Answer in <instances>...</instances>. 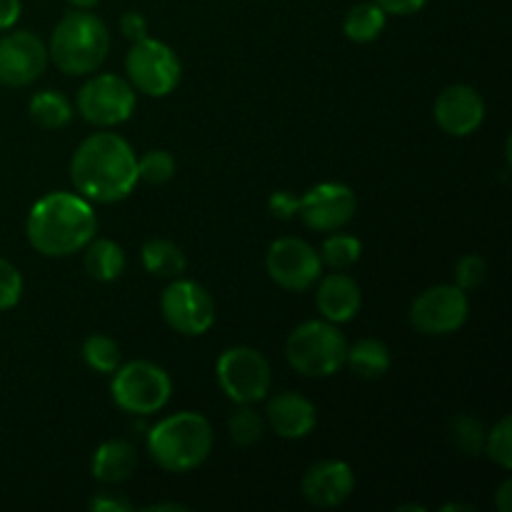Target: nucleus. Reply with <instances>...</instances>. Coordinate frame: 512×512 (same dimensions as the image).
Listing matches in <instances>:
<instances>
[{
  "label": "nucleus",
  "mask_w": 512,
  "mask_h": 512,
  "mask_svg": "<svg viewBox=\"0 0 512 512\" xmlns=\"http://www.w3.org/2000/svg\"><path fill=\"white\" fill-rule=\"evenodd\" d=\"M70 178L90 203H118L140 183L138 155L118 133H93L73 153Z\"/></svg>",
  "instance_id": "f257e3e1"
},
{
  "label": "nucleus",
  "mask_w": 512,
  "mask_h": 512,
  "mask_svg": "<svg viewBox=\"0 0 512 512\" xmlns=\"http://www.w3.org/2000/svg\"><path fill=\"white\" fill-rule=\"evenodd\" d=\"M98 233V218L83 195L55 193L43 195L38 203L30 208L25 235L28 243L45 258H68L80 253Z\"/></svg>",
  "instance_id": "f03ea898"
},
{
  "label": "nucleus",
  "mask_w": 512,
  "mask_h": 512,
  "mask_svg": "<svg viewBox=\"0 0 512 512\" xmlns=\"http://www.w3.org/2000/svg\"><path fill=\"white\" fill-rule=\"evenodd\" d=\"M213 428L200 413H175L148 430V450L168 473H190L213 453Z\"/></svg>",
  "instance_id": "7ed1b4c3"
},
{
  "label": "nucleus",
  "mask_w": 512,
  "mask_h": 512,
  "mask_svg": "<svg viewBox=\"0 0 512 512\" xmlns=\"http://www.w3.org/2000/svg\"><path fill=\"white\" fill-rule=\"evenodd\" d=\"M110 33L98 15L88 10H70L60 18L50 35L48 58L65 75H90L105 63Z\"/></svg>",
  "instance_id": "20e7f679"
},
{
  "label": "nucleus",
  "mask_w": 512,
  "mask_h": 512,
  "mask_svg": "<svg viewBox=\"0 0 512 512\" xmlns=\"http://www.w3.org/2000/svg\"><path fill=\"white\" fill-rule=\"evenodd\" d=\"M348 338L328 320L300 323L285 343V358L305 378H330L345 368Z\"/></svg>",
  "instance_id": "39448f33"
},
{
  "label": "nucleus",
  "mask_w": 512,
  "mask_h": 512,
  "mask_svg": "<svg viewBox=\"0 0 512 512\" xmlns=\"http://www.w3.org/2000/svg\"><path fill=\"white\" fill-rule=\"evenodd\" d=\"M115 405L120 410L138 418L160 413L173 395L170 375L160 365L150 360H133V363L118 365L110 383Z\"/></svg>",
  "instance_id": "423d86ee"
},
{
  "label": "nucleus",
  "mask_w": 512,
  "mask_h": 512,
  "mask_svg": "<svg viewBox=\"0 0 512 512\" xmlns=\"http://www.w3.org/2000/svg\"><path fill=\"white\" fill-rule=\"evenodd\" d=\"M125 73L128 83L138 93L150 95V98H165L178 88L183 78V65H180L178 53L168 43L155 38H143L130 45L125 55Z\"/></svg>",
  "instance_id": "0eeeda50"
},
{
  "label": "nucleus",
  "mask_w": 512,
  "mask_h": 512,
  "mask_svg": "<svg viewBox=\"0 0 512 512\" xmlns=\"http://www.w3.org/2000/svg\"><path fill=\"white\" fill-rule=\"evenodd\" d=\"M220 390L238 405H253L268 398L273 370L260 350L248 345L228 348L215 365Z\"/></svg>",
  "instance_id": "6e6552de"
},
{
  "label": "nucleus",
  "mask_w": 512,
  "mask_h": 512,
  "mask_svg": "<svg viewBox=\"0 0 512 512\" xmlns=\"http://www.w3.org/2000/svg\"><path fill=\"white\" fill-rule=\"evenodd\" d=\"M135 103H138V98H135V88L128 83V78L100 73L93 75L78 90L75 108L90 125L113 128V125L125 123L133 115Z\"/></svg>",
  "instance_id": "1a4fd4ad"
},
{
  "label": "nucleus",
  "mask_w": 512,
  "mask_h": 512,
  "mask_svg": "<svg viewBox=\"0 0 512 512\" xmlns=\"http://www.w3.org/2000/svg\"><path fill=\"white\" fill-rule=\"evenodd\" d=\"M470 300L458 285H435L423 290L410 305V323L418 333L430 338L453 335L468 323Z\"/></svg>",
  "instance_id": "9d476101"
},
{
  "label": "nucleus",
  "mask_w": 512,
  "mask_h": 512,
  "mask_svg": "<svg viewBox=\"0 0 512 512\" xmlns=\"http://www.w3.org/2000/svg\"><path fill=\"white\" fill-rule=\"evenodd\" d=\"M160 313L175 333L205 335L215 323L213 295L195 280L173 278L160 295Z\"/></svg>",
  "instance_id": "9b49d317"
},
{
  "label": "nucleus",
  "mask_w": 512,
  "mask_h": 512,
  "mask_svg": "<svg viewBox=\"0 0 512 512\" xmlns=\"http://www.w3.org/2000/svg\"><path fill=\"white\" fill-rule=\"evenodd\" d=\"M323 260L320 253L303 238H280L275 240L265 255V270L280 288L303 293L313 288L323 275Z\"/></svg>",
  "instance_id": "f8f14e48"
},
{
  "label": "nucleus",
  "mask_w": 512,
  "mask_h": 512,
  "mask_svg": "<svg viewBox=\"0 0 512 512\" xmlns=\"http://www.w3.org/2000/svg\"><path fill=\"white\" fill-rule=\"evenodd\" d=\"M358 210V198L353 188L343 183H320L313 185L300 198L298 215L310 230L318 233H333L345 228Z\"/></svg>",
  "instance_id": "ddd939ff"
},
{
  "label": "nucleus",
  "mask_w": 512,
  "mask_h": 512,
  "mask_svg": "<svg viewBox=\"0 0 512 512\" xmlns=\"http://www.w3.org/2000/svg\"><path fill=\"white\" fill-rule=\"evenodd\" d=\"M48 68V48L30 30H13L0 38V83L8 88L33 85Z\"/></svg>",
  "instance_id": "4468645a"
},
{
  "label": "nucleus",
  "mask_w": 512,
  "mask_h": 512,
  "mask_svg": "<svg viewBox=\"0 0 512 512\" xmlns=\"http://www.w3.org/2000/svg\"><path fill=\"white\" fill-rule=\"evenodd\" d=\"M435 123L453 138H468L483 125L485 103L470 85H448L435 100Z\"/></svg>",
  "instance_id": "2eb2a0df"
},
{
  "label": "nucleus",
  "mask_w": 512,
  "mask_h": 512,
  "mask_svg": "<svg viewBox=\"0 0 512 512\" xmlns=\"http://www.w3.org/2000/svg\"><path fill=\"white\" fill-rule=\"evenodd\" d=\"M300 490L313 508H338L355 490L353 468L343 460H320L305 470Z\"/></svg>",
  "instance_id": "dca6fc26"
},
{
  "label": "nucleus",
  "mask_w": 512,
  "mask_h": 512,
  "mask_svg": "<svg viewBox=\"0 0 512 512\" xmlns=\"http://www.w3.org/2000/svg\"><path fill=\"white\" fill-rule=\"evenodd\" d=\"M315 423H318L315 405L313 400L305 398L303 393L283 390V393L273 395V400H268V408H265V425H270L278 438H308L315 430Z\"/></svg>",
  "instance_id": "f3484780"
},
{
  "label": "nucleus",
  "mask_w": 512,
  "mask_h": 512,
  "mask_svg": "<svg viewBox=\"0 0 512 512\" xmlns=\"http://www.w3.org/2000/svg\"><path fill=\"white\" fill-rule=\"evenodd\" d=\"M315 305H318L323 320L340 325L348 323V320H353L360 313L363 293H360V285L350 275H345L343 270H335V273L325 275L320 280L318 293H315Z\"/></svg>",
  "instance_id": "a211bd4d"
},
{
  "label": "nucleus",
  "mask_w": 512,
  "mask_h": 512,
  "mask_svg": "<svg viewBox=\"0 0 512 512\" xmlns=\"http://www.w3.org/2000/svg\"><path fill=\"white\" fill-rule=\"evenodd\" d=\"M135 468H138V450L128 440H105L98 450L93 453V478L103 485H120L125 480L133 478Z\"/></svg>",
  "instance_id": "6ab92c4d"
},
{
  "label": "nucleus",
  "mask_w": 512,
  "mask_h": 512,
  "mask_svg": "<svg viewBox=\"0 0 512 512\" xmlns=\"http://www.w3.org/2000/svg\"><path fill=\"white\" fill-rule=\"evenodd\" d=\"M85 273L98 283H113L125 273V250L108 238L90 240L85 245Z\"/></svg>",
  "instance_id": "aec40b11"
},
{
  "label": "nucleus",
  "mask_w": 512,
  "mask_h": 512,
  "mask_svg": "<svg viewBox=\"0 0 512 512\" xmlns=\"http://www.w3.org/2000/svg\"><path fill=\"white\" fill-rule=\"evenodd\" d=\"M390 348L378 338H363L350 348L345 355V365L358 375L360 380H380L390 370Z\"/></svg>",
  "instance_id": "412c9836"
},
{
  "label": "nucleus",
  "mask_w": 512,
  "mask_h": 512,
  "mask_svg": "<svg viewBox=\"0 0 512 512\" xmlns=\"http://www.w3.org/2000/svg\"><path fill=\"white\" fill-rule=\"evenodd\" d=\"M140 260H143V268L148 273L158 275V278H180L188 268V258L180 250V245H175L173 240L165 238H153L143 245L140 250Z\"/></svg>",
  "instance_id": "4be33fe9"
},
{
  "label": "nucleus",
  "mask_w": 512,
  "mask_h": 512,
  "mask_svg": "<svg viewBox=\"0 0 512 512\" xmlns=\"http://www.w3.org/2000/svg\"><path fill=\"white\" fill-rule=\"evenodd\" d=\"M388 23V15L380 5L370 3H358L345 13L343 20V33L345 38L353 40V43H373L380 38V33L385 30Z\"/></svg>",
  "instance_id": "5701e85b"
},
{
  "label": "nucleus",
  "mask_w": 512,
  "mask_h": 512,
  "mask_svg": "<svg viewBox=\"0 0 512 512\" xmlns=\"http://www.w3.org/2000/svg\"><path fill=\"white\" fill-rule=\"evenodd\" d=\"M30 118L38 128L58 130L65 128L73 118V103L60 90H40L30 98Z\"/></svg>",
  "instance_id": "b1692460"
},
{
  "label": "nucleus",
  "mask_w": 512,
  "mask_h": 512,
  "mask_svg": "<svg viewBox=\"0 0 512 512\" xmlns=\"http://www.w3.org/2000/svg\"><path fill=\"white\" fill-rule=\"evenodd\" d=\"M85 365L95 373L113 375L120 365V345L115 343L110 335L93 333L83 340V348H80Z\"/></svg>",
  "instance_id": "393cba45"
},
{
  "label": "nucleus",
  "mask_w": 512,
  "mask_h": 512,
  "mask_svg": "<svg viewBox=\"0 0 512 512\" xmlns=\"http://www.w3.org/2000/svg\"><path fill=\"white\" fill-rule=\"evenodd\" d=\"M485 435H488V430L473 415L460 413L450 423V440L458 448V453L468 455V458H478L485 453Z\"/></svg>",
  "instance_id": "a878e982"
},
{
  "label": "nucleus",
  "mask_w": 512,
  "mask_h": 512,
  "mask_svg": "<svg viewBox=\"0 0 512 512\" xmlns=\"http://www.w3.org/2000/svg\"><path fill=\"white\" fill-rule=\"evenodd\" d=\"M363 255V243H360L355 235L338 233L325 238L323 248H320V260L323 265H328L330 270H348L353 268L355 263Z\"/></svg>",
  "instance_id": "bb28decb"
},
{
  "label": "nucleus",
  "mask_w": 512,
  "mask_h": 512,
  "mask_svg": "<svg viewBox=\"0 0 512 512\" xmlns=\"http://www.w3.org/2000/svg\"><path fill=\"white\" fill-rule=\"evenodd\" d=\"M228 433L230 440L240 448H250V445L260 443L265 435V418L253 410V405H240L228 420Z\"/></svg>",
  "instance_id": "cd10ccee"
},
{
  "label": "nucleus",
  "mask_w": 512,
  "mask_h": 512,
  "mask_svg": "<svg viewBox=\"0 0 512 512\" xmlns=\"http://www.w3.org/2000/svg\"><path fill=\"white\" fill-rule=\"evenodd\" d=\"M175 158L168 150H150L138 158V178L148 185H165L175 178Z\"/></svg>",
  "instance_id": "c85d7f7f"
},
{
  "label": "nucleus",
  "mask_w": 512,
  "mask_h": 512,
  "mask_svg": "<svg viewBox=\"0 0 512 512\" xmlns=\"http://www.w3.org/2000/svg\"><path fill=\"white\" fill-rule=\"evenodd\" d=\"M485 453L500 468H512V420L505 415L498 425H493L488 435H485Z\"/></svg>",
  "instance_id": "c756f323"
},
{
  "label": "nucleus",
  "mask_w": 512,
  "mask_h": 512,
  "mask_svg": "<svg viewBox=\"0 0 512 512\" xmlns=\"http://www.w3.org/2000/svg\"><path fill=\"white\" fill-rule=\"evenodd\" d=\"M488 278V263L480 255H463L455 265V285L465 293H473Z\"/></svg>",
  "instance_id": "7c9ffc66"
},
{
  "label": "nucleus",
  "mask_w": 512,
  "mask_h": 512,
  "mask_svg": "<svg viewBox=\"0 0 512 512\" xmlns=\"http://www.w3.org/2000/svg\"><path fill=\"white\" fill-rule=\"evenodd\" d=\"M23 298V275L10 260L0 258V313L15 308Z\"/></svg>",
  "instance_id": "2f4dec72"
},
{
  "label": "nucleus",
  "mask_w": 512,
  "mask_h": 512,
  "mask_svg": "<svg viewBox=\"0 0 512 512\" xmlns=\"http://www.w3.org/2000/svg\"><path fill=\"white\" fill-rule=\"evenodd\" d=\"M90 510H98V512H130L135 510L133 500L125 498L123 493H110V490H100L90 498L88 503Z\"/></svg>",
  "instance_id": "473e14b6"
},
{
  "label": "nucleus",
  "mask_w": 512,
  "mask_h": 512,
  "mask_svg": "<svg viewBox=\"0 0 512 512\" xmlns=\"http://www.w3.org/2000/svg\"><path fill=\"white\" fill-rule=\"evenodd\" d=\"M120 33H123V38L130 40V43H138V40L148 38V20H145V15L138 13V10H128V13L120 18Z\"/></svg>",
  "instance_id": "72a5a7b5"
},
{
  "label": "nucleus",
  "mask_w": 512,
  "mask_h": 512,
  "mask_svg": "<svg viewBox=\"0 0 512 512\" xmlns=\"http://www.w3.org/2000/svg\"><path fill=\"white\" fill-rule=\"evenodd\" d=\"M298 205H300V198H295V195L288 193V190H278V193L270 195L268 200L270 213L280 220L295 218V215H298Z\"/></svg>",
  "instance_id": "f704fd0d"
},
{
  "label": "nucleus",
  "mask_w": 512,
  "mask_h": 512,
  "mask_svg": "<svg viewBox=\"0 0 512 512\" xmlns=\"http://www.w3.org/2000/svg\"><path fill=\"white\" fill-rule=\"evenodd\" d=\"M375 5L385 10V15H398V18H405V15H415L428 5V0H373Z\"/></svg>",
  "instance_id": "c9c22d12"
},
{
  "label": "nucleus",
  "mask_w": 512,
  "mask_h": 512,
  "mask_svg": "<svg viewBox=\"0 0 512 512\" xmlns=\"http://www.w3.org/2000/svg\"><path fill=\"white\" fill-rule=\"evenodd\" d=\"M23 3L20 0H0V33L13 30V25L20 20Z\"/></svg>",
  "instance_id": "e433bc0d"
},
{
  "label": "nucleus",
  "mask_w": 512,
  "mask_h": 512,
  "mask_svg": "<svg viewBox=\"0 0 512 512\" xmlns=\"http://www.w3.org/2000/svg\"><path fill=\"white\" fill-rule=\"evenodd\" d=\"M495 508L500 512L512 510V480H505L498 490V498H495Z\"/></svg>",
  "instance_id": "4c0bfd02"
},
{
  "label": "nucleus",
  "mask_w": 512,
  "mask_h": 512,
  "mask_svg": "<svg viewBox=\"0 0 512 512\" xmlns=\"http://www.w3.org/2000/svg\"><path fill=\"white\" fill-rule=\"evenodd\" d=\"M65 3H68L70 8H75V10H90V8H95L100 0H65Z\"/></svg>",
  "instance_id": "58836bf2"
},
{
  "label": "nucleus",
  "mask_w": 512,
  "mask_h": 512,
  "mask_svg": "<svg viewBox=\"0 0 512 512\" xmlns=\"http://www.w3.org/2000/svg\"><path fill=\"white\" fill-rule=\"evenodd\" d=\"M148 512H158V510H180L183 512L185 510V505H178V503H155V505H148V508H145Z\"/></svg>",
  "instance_id": "ea45409f"
},
{
  "label": "nucleus",
  "mask_w": 512,
  "mask_h": 512,
  "mask_svg": "<svg viewBox=\"0 0 512 512\" xmlns=\"http://www.w3.org/2000/svg\"><path fill=\"white\" fill-rule=\"evenodd\" d=\"M453 510H468V512H475L473 505H458V503H453V505H443V512H453Z\"/></svg>",
  "instance_id": "a19ab883"
},
{
  "label": "nucleus",
  "mask_w": 512,
  "mask_h": 512,
  "mask_svg": "<svg viewBox=\"0 0 512 512\" xmlns=\"http://www.w3.org/2000/svg\"><path fill=\"white\" fill-rule=\"evenodd\" d=\"M400 512H403V510H415V512H425V508H423V505H403V508H398Z\"/></svg>",
  "instance_id": "79ce46f5"
}]
</instances>
